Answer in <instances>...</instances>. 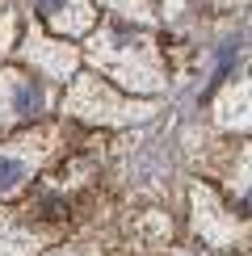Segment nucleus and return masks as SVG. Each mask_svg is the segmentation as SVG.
Returning <instances> with one entry per match:
<instances>
[{"label": "nucleus", "mask_w": 252, "mask_h": 256, "mask_svg": "<svg viewBox=\"0 0 252 256\" xmlns=\"http://www.w3.org/2000/svg\"><path fill=\"white\" fill-rule=\"evenodd\" d=\"M42 110V88L26 76H4L0 80V122L13 118H34Z\"/></svg>", "instance_id": "f257e3e1"}, {"label": "nucleus", "mask_w": 252, "mask_h": 256, "mask_svg": "<svg viewBox=\"0 0 252 256\" xmlns=\"http://www.w3.org/2000/svg\"><path fill=\"white\" fill-rule=\"evenodd\" d=\"M218 122L223 126H236V130H252V72L244 80H236L231 88L218 97Z\"/></svg>", "instance_id": "f03ea898"}, {"label": "nucleus", "mask_w": 252, "mask_h": 256, "mask_svg": "<svg viewBox=\"0 0 252 256\" xmlns=\"http://www.w3.org/2000/svg\"><path fill=\"white\" fill-rule=\"evenodd\" d=\"M38 164V152L26 147H0V194H13L17 185H26L30 172Z\"/></svg>", "instance_id": "7ed1b4c3"}, {"label": "nucleus", "mask_w": 252, "mask_h": 256, "mask_svg": "<svg viewBox=\"0 0 252 256\" xmlns=\"http://www.w3.org/2000/svg\"><path fill=\"white\" fill-rule=\"evenodd\" d=\"M42 17L55 21L63 30H88V0H38Z\"/></svg>", "instance_id": "20e7f679"}, {"label": "nucleus", "mask_w": 252, "mask_h": 256, "mask_svg": "<svg viewBox=\"0 0 252 256\" xmlns=\"http://www.w3.org/2000/svg\"><path fill=\"white\" fill-rule=\"evenodd\" d=\"M227 185H231V194H236V206L252 218V147H244V152H240V160L231 164Z\"/></svg>", "instance_id": "39448f33"}, {"label": "nucleus", "mask_w": 252, "mask_h": 256, "mask_svg": "<svg viewBox=\"0 0 252 256\" xmlns=\"http://www.w3.org/2000/svg\"><path fill=\"white\" fill-rule=\"evenodd\" d=\"M105 4L118 8V13H130L134 21H147V17H152V4H147V0H105Z\"/></svg>", "instance_id": "423d86ee"}, {"label": "nucleus", "mask_w": 252, "mask_h": 256, "mask_svg": "<svg viewBox=\"0 0 252 256\" xmlns=\"http://www.w3.org/2000/svg\"><path fill=\"white\" fill-rule=\"evenodd\" d=\"M164 4H168V13H176V8H181V0H164Z\"/></svg>", "instance_id": "0eeeda50"}]
</instances>
